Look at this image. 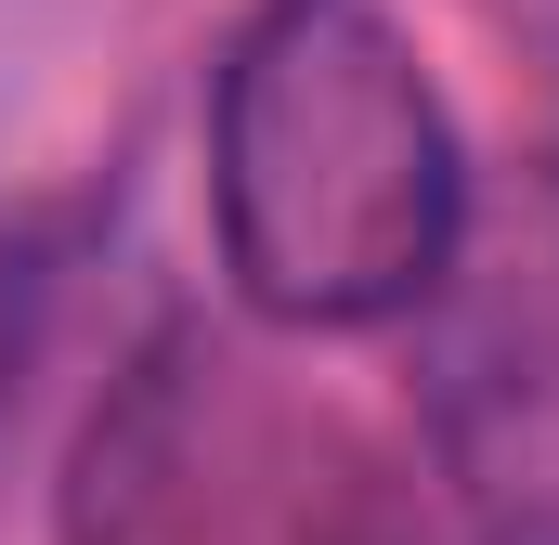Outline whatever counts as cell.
<instances>
[{"instance_id":"obj_1","label":"cell","mask_w":559,"mask_h":545,"mask_svg":"<svg viewBox=\"0 0 559 545\" xmlns=\"http://www.w3.org/2000/svg\"><path fill=\"white\" fill-rule=\"evenodd\" d=\"M209 221L222 272L274 325H391L442 286L468 156L442 78L378 0H261L209 78Z\"/></svg>"}]
</instances>
